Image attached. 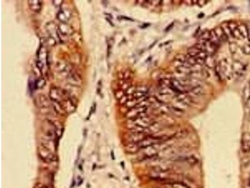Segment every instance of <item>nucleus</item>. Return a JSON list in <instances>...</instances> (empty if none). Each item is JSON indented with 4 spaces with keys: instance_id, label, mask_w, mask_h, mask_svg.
I'll list each match as a JSON object with an SVG mask.
<instances>
[{
    "instance_id": "1",
    "label": "nucleus",
    "mask_w": 250,
    "mask_h": 188,
    "mask_svg": "<svg viewBox=\"0 0 250 188\" xmlns=\"http://www.w3.org/2000/svg\"><path fill=\"white\" fill-rule=\"evenodd\" d=\"M70 96L66 91L61 90L58 88H52L50 91V99L54 103L60 104L63 101Z\"/></svg>"
},
{
    "instance_id": "2",
    "label": "nucleus",
    "mask_w": 250,
    "mask_h": 188,
    "mask_svg": "<svg viewBox=\"0 0 250 188\" xmlns=\"http://www.w3.org/2000/svg\"><path fill=\"white\" fill-rule=\"evenodd\" d=\"M219 67H220L223 75L225 79H230L231 76L233 75V71L232 65H230L226 59H223L221 61L218 63Z\"/></svg>"
},
{
    "instance_id": "3",
    "label": "nucleus",
    "mask_w": 250,
    "mask_h": 188,
    "mask_svg": "<svg viewBox=\"0 0 250 188\" xmlns=\"http://www.w3.org/2000/svg\"><path fill=\"white\" fill-rule=\"evenodd\" d=\"M233 75H235L237 79L243 78L247 72V66L244 63L240 61H235L232 64Z\"/></svg>"
},
{
    "instance_id": "4",
    "label": "nucleus",
    "mask_w": 250,
    "mask_h": 188,
    "mask_svg": "<svg viewBox=\"0 0 250 188\" xmlns=\"http://www.w3.org/2000/svg\"><path fill=\"white\" fill-rule=\"evenodd\" d=\"M39 155L41 159L46 162H51L55 159L53 152L43 146L39 150Z\"/></svg>"
},
{
    "instance_id": "5",
    "label": "nucleus",
    "mask_w": 250,
    "mask_h": 188,
    "mask_svg": "<svg viewBox=\"0 0 250 188\" xmlns=\"http://www.w3.org/2000/svg\"><path fill=\"white\" fill-rule=\"evenodd\" d=\"M241 149L244 153L250 152V133L244 132L241 138Z\"/></svg>"
},
{
    "instance_id": "6",
    "label": "nucleus",
    "mask_w": 250,
    "mask_h": 188,
    "mask_svg": "<svg viewBox=\"0 0 250 188\" xmlns=\"http://www.w3.org/2000/svg\"><path fill=\"white\" fill-rule=\"evenodd\" d=\"M71 16V13L70 10L64 8H61L57 14V18L61 23H67L68 21L70 20Z\"/></svg>"
},
{
    "instance_id": "7",
    "label": "nucleus",
    "mask_w": 250,
    "mask_h": 188,
    "mask_svg": "<svg viewBox=\"0 0 250 188\" xmlns=\"http://www.w3.org/2000/svg\"><path fill=\"white\" fill-rule=\"evenodd\" d=\"M148 135L146 134L145 132H133L131 135L130 140L131 143L138 144L141 141L145 139Z\"/></svg>"
},
{
    "instance_id": "8",
    "label": "nucleus",
    "mask_w": 250,
    "mask_h": 188,
    "mask_svg": "<svg viewBox=\"0 0 250 188\" xmlns=\"http://www.w3.org/2000/svg\"><path fill=\"white\" fill-rule=\"evenodd\" d=\"M36 98L37 99H36V104L39 107L47 108L50 106L49 101H48V99H47V98L45 95H38Z\"/></svg>"
},
{
    "instance_id": "9",
    "label": "nucleus",
    "mask_w": 250,
    "mask_h": 188,
    "mask_svg": "<svg viewBox=\"0 0 250 188\" xmlns=\"http://www.w3.org/2000/svg\"><path fill=\"white\" fill-rule=\"evenodd\" d=\"M28 5L29 8L33 11L36 13H40L42 8V1H28Z\"/></svg>"
},
{
    "instance_id": "10",
    "label": "nucleus",
    "mask_w": 250,
    "mask_h": 188,
    "mask_svg": "<svg viewBox=\"0 0 250 188\" xmlns=\"http://www.w3.org/2000/svg\"><path fill=\"white\" fill-rule=\"evenodd\" d=\"M214 31L215 33H216V36H218V39L219 40V41H221V43L226 41L228 40V38H229V37H228L226 35V33H225V32L223 31V29L221 27H218L215 29H214Z\"/></svg>"
},
{
    "instance_id": "11",
    "label": "nucleus",
    "mask_w": 250,
    "mask_h": 188,
    "mask_svg": "<svg viewBox=\"0 0 250 188\" xmlns=\"http://www.w3.org/2000/svg\"><path fill=\"white\" fill-rule=\"evenodd\" d=\"M191 67V66L188 65L186 63L182 64L181 65L176 68V71L177 72L178 74H184L189 75L192 71Z\"/></svg>"
},
{
    "instance_id": "12",
    "label": "nucleus",
    "mask_w": 250,
    "mask_h": 188,
    "mask_svg": "<svg viewBox=\"0 0 250 188\" xmlns=\"http://www.w3.org/2000/svg\"><path fill=\"white\" fill-rule=\"evenodd\" d=\"M58 29L60 33L64 36L71 35L73 32V29L70 26H68L66 23H61L59 26Z\"/></svg>"
},
{
    "instance_id": "13",
    "label": "nucleus",
    "mask_w": 250,
    "mask_h": 188,
    "mask_svg": "<svg viewBox=\"0 0 250 188\" xmlns=\"http://www.w3.org/2000/svg\"><path fill=\"white\" fill-rule=\"evenodd\" d=\"M69 83L73 85H80L81 84V79L80 76L76 74H71L68 78Z\"/></svg>"
},
{
    "instance_id": "14",
    "label": "nucleus",
    "mask_w": 250,
    "mask_h": 188,
    "mask_svg": "<svg viewBox=\"0 0 250 188\" xmlns=\"http://www.w3.org/2000/svg\"><path fill=\"white\" fill-rule=\"evenodd\" d=\"M189 92L195 96H201L205 94V90L201 85H197V86L191 88Z\"/></svg>"
},
{
    "instance_id": "15",
    "label": "nucleus",
    "mask_w": 250,
    "mask_h": 188,
    "mask_svg": "<svg viewBox=\"0 0 250 188\" xmlns=\"http://www.w3.org/2000/svg\"><path fill=\"white\" fill-rule=\"evenodd\" d=\"M205 65L207 67L209 68H215L216 65V60H215L214 58L212 56V55H208L207 57L205 58Z\"/></svg>"
},
{
    "instance_id": "16",
    "label": "nucleus",
    "mask_w": 250,
    "mask_h": 188,
    "mask_svg": "<svg viewBox=\"0 0 250 188\" xmlns=\"http://www.w3.org/2000/svg\"><path fill=\"white\" fill-rule=\"evenodd\" d=\"M243 100L247 103L250 100V82L245 85L243 91Z\"/></svg>"
},
{
    "instance_id": "17",
    "label": "nucleus",
    "mask_w": 250,
    "mask_h": 188,
    "mask_svg": "<svg viewBox=\"0 0 250 188\" xmlns=\"http://www.w3.org/2000/svg\"><path fill=\"white\" fill-rule=\"evenodd\" d=\"M238 29L241 38H243V39H244L246 38H248V29L247 25L244 24H241L239 26H238Z\"/></svg>"
},
{
    "instance_id": "18",
    "label": "nucleus",
    "mask_w": 250,
    "mask_h": 188,
    "mask_svg": "<svg viewBox=\"0 0 250 188\" xmlns=\"http://www.w3.org/2000/svg\"><path fill=\"white\" fill-rule=\"evenodd\" d=\"M202 51L198 49L195 46L191 47L188 50V55L191 57H196Z\"/></svg>"
},
{
    "instance_id": "19",
    "label": "nucleus",
    "mask_w": 250,
    "mask_h": 188,
    "mask_svg": "<svg viewBox=\"0 0 250 188\" xmlns=\"http://www.w3.org/2000/svg\"><path fill=\"white\" fill-rule=\"evenodd\" d=\"M210 41L213 42V43L216 45L217 46H218L221 43V41L218 39V36H216V33H215L214 29H212V31H210Z\"/></svg>"
},
{
    "instance_id": "20",
    "label": "nucleus",
    "mask_w": 250,
    "mask_h": 188,
    "mask_svg": "<svg viewBox=\"0 0 250 188\" xmlns=\"http://www.w3.org/2000/svg\"><path fill=\"white\" fill-rule=\"evenodd\" d=\"M46 84V80L43 78H39L35 80L34 85H35V89L42 88Z\"/></svg>"
},
{
    "instance_id": "21",
    "label": "nucleus",
    "mask_w": 250,
    "mask_h": 188,
    "mask_svg": "<svg viewBox=\"0 0 250 188\" xmlns=\"http://www.w3.org/2000/svg\"><path fill=\"white\" fill-rule=\"evenodd\" d=\"M200 38L201 41H210V31L205 30L203 32L200 36Z\"/></svg>"
},
{
    "instance_id": "22",
    "label": "nucleus",
    "mask_w": 250,
    "mask_h": 188,
    "mask_svg": "<svg viewBox=\"0 0 250 188\" xmlns=\"http://www.w3.org/2000/svg\"><path fill=\"white\" fill-rule=\"evenodd\" d=\"M175 59L176 61L179 62L182 64H184L186 62V55H184L183 54H178L176 56Z\"/></svg>"
},
{
    "instance_id": "23",
    "label": "nucleus",
    "mask_w": 250,
    "mask_h": 188,
    "mask_svg": "<svg viewBox=\"0 0 250 188\" xmlns=\"http://www.w3.org/2000/svg\"><path fill=\"white\" fill-rule=\"evenodd\" d=\"M185 161H186L188 164H195L198 162V160L197 159H196V157H193V156H189V157H187L185 158Z\"/></svg>"
},
{
    "instance_id": "24",
    "label": "nucleus",
    "mask_w": 250,
    "mask_h": 188,
    "mask_svg": "<svg viewBox=\"0 0 250 188\" xmlns=\"http://www.w3.org/2000/svg\"><path fill=\"white\" fill-rule=\"evenodd\" d=\"M241 50L245 55H250V43L246 44L241 47Z\"/></svg>"
},
{
    "instance_id": "25",
    "label": "nucleus",
    "mask_w": 250,
    "mask_h": 188,
    "mask_svg": "<svg viewBox=\"0 0 250 188\" xmlns=\"http://www.w3.org/2000/svg\"><path fill=\"white\" fill-rule=\"evenodd\" d=\"M169 109H171V110H172V111H173V112H175L176 114H182L184 112V111L183 109H180L179 107H175V106H171Z\"/></svg>"
},
{
    "instance_id": "26",
    "label": "nucleus",
    "mask_w": 250,
    "mask_h": 188,
    "mask_svg": "<svg viewBox=\"0 0 250 188\" xmlns=\"http://www.w3.org/2000/svg\"><path fill=\"white\" fill-rule=\"evenodd\" d=\"M237 45L235 42H231L230 43V50L232 53H235L237 51Z\"/></svg>"
},
{
    "instance_id": "27",
    "label": "nucleus",
    "mask_w": 250,
    "mask_h": 188,
    "mask_svg": "<svg viewBox=\"0 0 250 188\" xmlns=\"http://www.w3.org/2000/svg\"><path fill=\"white\" fill-rule=\"evenodd\" d=\"M63 1H53V5L56 6V7H60L61 6V5L63 4Z\"/></svg>"
},
{
    "instance_id": "28",
    "label": "nucleus",
    "mask_w": 250,
    "mask_h": 188,
    "mask_svg": "<svg viewBox=\"0 0 250 188\" xmlns=\"http://www.w3.org/2000/svg\"><path fill=\"white\" fill-rule=\"evenodd\" d=\"M197 4L198 5V6H199L200 7H202V6H203L204 5H205L206 4V3H207V1H197Z\"/></svg>"
},
{
    "instance_id": "29",
    "label": "nucleus",
    "mask_w": 250,
    "mask_h": 188,
    "mask_svg": "<svg viewBox=\"0 0 250 188\" xmlns=\"http://www.w3.org/2000/svg\"><path fill=\"white\" fill-rule=\"evenodd\" d=\"M248 38L249 39V41H250V27H248Z\"/></svg>"
},
{
    "instance_id": "30",
    "label": "nucleus",
    "mask_w": 250,
    "mask_h": 188,
    "mask_svg": "<svg viewBox=\"0 0 250 188\" xmlns=\"http://www.w3.org/2000/svg\"><path fill=\"white\" fill-rule=\"evenodd\" d=\"M174 25V23H172V24H171L169 27H168L167 28H166V31L167 32V31H168L169 29L171 28V27H172V26H173V25Z\"/></svg>"
},
{
    "instance_id": "31",
    "label": "nucleus",
    "mask_w": 250,
    "mask_h": 188,
    "mask_svg": "<svg viewBox=\"0 0 250 188\" xmlns=\"http://www.w3.org/2000/svg\"><path fill=\"white\" fill-rule=\"evenodd\" d=\"M249 117H250V113H249Z\"/></svg>"
}]
</instances>
